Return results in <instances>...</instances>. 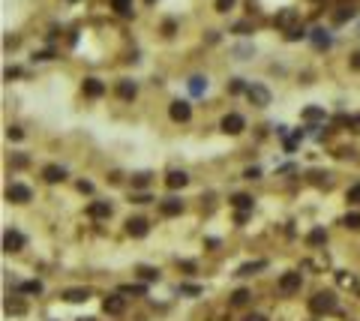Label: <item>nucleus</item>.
<instances>
[{"instance_id":"nucleus-1","label":"nucleus","mask_w":360,"mask_h":321,"mask_svg":"<svg viewBox=\"0 0 360 321\" xmlns=\"http://www.w3.org/2000/svg\"><path fill=\"white\" fill-rule=\"evenodd\" d=\"M309 306H312V312H333L336 309V297H333V291H318L309 300Z\"/></svg>"},{"instance_id":"nucleus-2","label":"nucleus","mask_w":360,"mask_h":321,"mask_svg":"<svg viewBox=\"0 0 360 321\" xmlns=\"http://www.w3.org/2000/svg\"><path fill=\"white\" fill-rule=\"evenodd\" d=\"M168 114H171V120H177V123H186L192 117V108H189V102H183V99H174L168 105Z\"/></svg>"},{"instance_id":"nucleus-3","label":"nucleus","mask_w":360,"mask_h":321,"mask_svg":"<svg viewBox=\"0 0 360 321\" xmlns=\"http://www.w3.org/2000/svg\"><path fill=\"white\" fill-rule=\"evenodd\" d=\"M243 126H246V120L240 117V114H234V111L222 117V132H225V135H240V132H243Z\"/></svg>"},{"instance_id":"nucleus-4","label":"nucleus","mask_w":360,"mask_h":321,"mask_svg":"<svg viewBox=\"0 0 360 321\" xmlns=\"http://www.w3.org/2000/svg\"><path fill=\"white\" fill-rule=\"evenodd\" d=\"M246 96L252 99V105H261V108H264V105H270V90H267V87H261V84H249L246 87Z\"/></svg>"},{"instance_id":"nucleus-5","label":"nucleus","mask_w":360,"mask_h":321,"mask_svg":"<svg viewBox=\"0 0 360 321\" xmlns=\"http://www.w3.org/2000/svg\"><path fill=\"white\" fill-rule=\"evenodd\" d=\"M21 246H24V234H21V231H15V228H9L6 234H3V249H6V252H18Z\"/></svg>"},{"instance_id":"nucleus-6","label":"nucleus","mask_w":360,"mask_h":321,"mask_svg":"<svg viewBox=\"0 0 360 321\" xmlns=\"http://www.w3.org/2000/svg\"><path fill=\"white\" fill-rule=\"evenodd\" d=\"M102 309H105L108 315H120V312L126 309V300L120 297V291H117V294H108L105 300H102Z\"/></svg>"},{"instance_id":"nucleus-7","label":"nucleus","mask_w":360,"mask_h":321,"mask_svg":"<svg viewBox=\"0 0 360 321\" xmlns=\"http://www.w3.org/2000/svg\"><path fill=\"white\" fill-rule=\"evenodd\" d=\"M6 198L15 201V204H27V201H30V189H27L24 183H12V186L6 189Z\"/></svg>"},{"instance_id":"nucleus-8","label":"nucleus","mask_w":360,"mask_h":321,"mask_svg":"<svg viewBox=\"0 0 360 321\" xmlns=\"http://www.w3.org/2000/svg\"><path fill=\"white\" fill-rule=\"evenodd\" d=\"M300 273H282V279H279V291L282 294H294V291H300Z\"/></svg>"},{"instance_id":"nucleus-9","label":"nucleus","mask_w":360,"mask_h":321,"mask_svg":"<svg viewBox=\"0 0 360 321\" xmlns=\"http://www.w3.org/2000/svg\"><path fill=\"white\" fill-rule=\"evenodd\" d=\"M297 18H300L297 9H282V12L276 15V27H282V30L288 33L291 27H297Z\"/></svg>"},{"instance_id":"nucleus-10","label":"nucleus","mask_w":360,"mask_h":321,"mask_svg":"<svg viewBox=\"0 0 360 321\" xmlns=\"http://www.w3.org/2000/svg\"><path fill=\"white\" fill-rule=\"evenodd\" d=\"M126 231L132 237H144L147 231H150V225H147V219H141V216H132V219H126Z\"/></svg>"},{"instance_id":"nucleus-11","label":"nucleus","mask_w":360,"mask_h":321,"mask_svg":"<svg viewBox=\"0 0 360 321\" xmlns=\"http://www.w3.org/2000/svg\"><path fill=\"white\" fill-rule=\"evenodd\" d=\"M84 96H90V99H96V96H102L105 93V84H102L99 78H84Z\"/></svg>"},{"instance_id":"nucleus-12","label":"nucleus","mask_w":360,"mask_h":321,"mask_svg":"<svg viewBox=\"0 0 360 321\" xmlns=\"http://www.w3.org/2000/svg\"><path fill=\"white\" fill-rule=\"evenodd\" d=\"M159 210H162V216H177V213H183V201L180 198H165L159 204Z\"/></svg>"},{"instance_id":"nucleus-13","label":"nucleus","mask_w":360,"mask_h":321,"mask_svg":"<svg viewBox=\"0 0 360 321\" xmlns=\"http://www.w3.org/2000/svg\"><path fill=\"white\" fill-rule=\"evenodd\" d=\"M42 177H45L48 183H60L63 177H66V168H60V165H45V168H42Z\"/></svg>"},{"instance_id":"nucleus-14","label":"nucleus","mask_w":360,"mask_h":321,"mask_svg":"<svg viewBox=\"0 0 360 321\" xmlns=\"http://www.w3.org/2000/svg\"><path fill=\"white\" fill-rule=\"evenodd\" d=\"M186 183H189V177H186L183 171H168V177H165V186L168 189H180Z\"/></svg>"},{"instance_id":"nucleus-15","label":"nucleus","mask_w":360,"mask_h":321,"mask_svg":"<svg viewBox=\"0 0 360 321\" xmlns=\"http://www.w3.org/2000/svg\"><path fill=\"white\" fill-rule=\"evenodd\" d=\"M90 216L93 219H108L111 216V204L108 201H93L90 204Z\"/></svg>"},{"instance_id":"nucleus-16","label":"nucleus","mask_w":360,"mask_h":321,"mask_svg":"<svg viewBox=\"0 0 360 321\" xmlns=\"http://www.w3.org/2000/svg\"><path fill=\"white\" fill-rule=\"evenodd\" d=\"M309 36H312L315 48H330V36H327V30H324V27H315V30H309Z\"/></svg>"},{"instance_id":"nucleus-17","label":"nucleus","mask_w":360,"mask_h":321,"mask_svg":"<svg viewBox=\"0 0 360 321\" xmlns=\"http://www.w3.org/2000/svg\"><path fill=\"white\" fill-rule=\"evenodd\" d=\"M231 207H234L237 213H249V210H252V198L240 192V195H234V198H231Z\"/></svg>"},{"instance_id":"nucleus-18","label":"nucleus","mask_w":360,"mask_h":321,"mask_svg":"<svg viewBox=\"0 0 360 321\" xmlns=\"http://www.w3.org/2000/svg\"><path fill=\"white\" fill-rule=\"evenodd\" d=\"M90 291L87 288H69V291H63V300H69V303H81V300H87Z\"/></svg>"},{"instance_id":"nucleus-19","label":"nucleus","mask_w":360,"mask_h":321,"mask_svg":"<svg viewBox=\"0 0 360 321\" xmlns=\"http://www.w3.org/2000/svg\"><path fill=\"white\" fill-rule=\"evenodd\" d=\"M189 90H192V96H201L204 90H207V78H204V75H192L189 78Z\"/></svg>"},{"instance_id":"nucleus-20","label":"nucleus","mask_w":360,"mask_h":321,"mask_svg":"<svg viewBox=\"0 0 360 321\" xmlns=\"http://www.w3.org/2000/svg\"><path fill=\"white\" fill-rule=\"evenodd\" d=\"M117 93L123 96V99H132L135 93H138V87H135V81H120L117 84Z\"/></svg>"},{"instance_id":"nucleus-21","label":"nucleus","mask_w":360,"mask_h":321,"mask_svg":"<svg viewBox=\"0 0 360 321\" xmlns=\"http://www.w3.org/2000/svg\"><path fill=\"white\" fill-rule=\"evenodd\" d=\"M111 9L117 15H129L132 12V0H111Z\"/></svg>"},{"instance_id":"nucleus-22","label":"nucleus","mask_w":360,"mask_h":321,"mask_svg":"<svg viewBox=\"0 0 360 321\" xmlns=\"http://www.w3.org/2000/svg\"><path fill=\"white\" fill-rule=\"evenodd\" d=\"M264 264H267V261H252V264H243V267H240V270H237V276H252L255 270H261Z\"/></svg>"},{"instance_id":"nucleus-23","label":"nucleus","mask_w":360,"mask_h":321,"mask_svg":"<svg viewBox=\"0 0 360 321\" xmlns=\"http://www.w3.org/2000/svg\"><path fill=\"white\" fill-rule=\"evenodd\" d=\"M306 240H309L312 246H318V243H324V240H327V234H324V228H312V231H309V237H306Z\"/></svg>"},{"instance_id":"nucleus-24","label":"nucleus","mask_w":360,"mask_h":321,"mask_svg":"<svg viewBox=\"0 0 360 321\" xmlns=\"http://www.w3.org/2000/svg\"><path fill=\"white\" fill-rule=\"evenodd\" d=\"M342 225L345 228H360V213H345V216H342Z\"/></svg>"},{"instance_id":"nucleus-25","label":"nucleus","mask_w":360,"mask_h":321,"mask_svg":"<svg viewBox=\"0 0 360 321\" xmlns=\"http://www.w3.org/2000/svg\"><path fill=\"white\" fill-rule=\"evenodd\" d=\"M351 15H354V9H351V6H339V12L333 15V18H336V24H342V21H348Z\"/></svg>"},{"instance_id":"nucleus-26","label":"nucleus","mask_w":360,"mask_h":321,"mask_svg":"<svg viewBox=\"0 0 360 321\" xmlns=\"http://www.w3.org/2000/svg\"><path fill=\"white\" fill-rule=\"evenodd\" d=\"M303 120H324V108H303Z\"/></svg>"},{"instance_id":"nucleus-27","label":"nucleus","mask_w":360,"mask_h":321,"mask_svg":"<svg viewBox=\"0 0 360 321\" xmlns=\"http://www.w3.org/2000/svg\"><path fill=\"white\" fill-rule=\"evenodd\" d=\"M246 300H249V291H246V288H240V291L231 294V303H234V306H243Z\"/></svg>"},{"instance_id":"nucleus-28","label":"nucleus","mask_w":360,"mask_h":321,"mask_svg":"<svg viewBox=\"0 0 360 321\" xmlns=\"http://www.w3.org/2000/svg\"><path fill=\"white\" fill-rule=\"evenodd\" d=\"M303 36H306V30H303L300 24H297V27H291V30L285 33V39H288V42H294V39H303Z\"/></svg>"},{"instance_id":"nucleus-29","label":"nucleus","mask_w":360,"mask_h":321,"mask_svg":"<svg viewBox=\"0 0 360 321\" xmlns=\"http://www.w3.org/2000/svg\"><path fill=\"white\" fill-rule=\"evenodd\" d=\"M144 285H120V294H144Z\"/></svg>"},{"instance_id":"nucleus-30","label":"nucleus","mask_w":360,"mask_h":321,"mask_svg":"<svg viewBox=\"0 0 360 321\" xmlns=\"http://www.w3.org/2000/svg\"><path fill=\"white\" fill-rule=\"evenodd\" d=\"M138 273H141V279H147V282L159 279V270H153V267H138Z\"/></svg>"},{"instance_id":"nucleus-31","label":"nucleus","mask_w":360,"mask_h":321,"mask_svg":"<svg viewBox=\"0 0 360 321\" xmlns=\"http://www.w3.org/2000/svg\"><path fill=\"white\" fill-rule=\"evenodd\" d=\"M21 291H27V294H39V291H42V282H36V279H33V282H24Z\"/></svg>"},{"instance_id":"nucleus-32","label":"nucleus","mask_w":360,"mask_h":321,"mask_svg":"<svg viewBox=\"0 0 360 321\" xmlns=\"http://www.w3.org/2000/svg\"><path fill=\"white\" fill-rule=\"evenodd\" d=\"M345 198H348L351 204H360V183H357V186H351V189L345 192Z\"/></svg>"},{"instance_id":"nucleus-33","label":"nucleus","mask_w":360,"mask_h":321,"mask_svg":"<svg viewBox=\"0 0 360 321\" xmlns=\"http://www.w3.org/2000/svg\"><path fill=\"white\" fill-rule=\"evenodd\" d=\"M147 183H150V174H147V171H141V174L132 177V186H147Z\"/></svg>"},{"instance_id":"nucleus-34","label":"nucleus","mask_w":360,"mask_h":321,"mask_svg":"<svg viewBox=\"0 0 360 321\" xmlns=\"http://www.w3.org/2000/svg\"><path fill=\"white\" fill-rule=\"evenodd\" d=\"M243 90H246V84L240 81V78H234V81L228 84V93H243Z\"/></svg>"},{"instance_id":"nucleus-35","label":"nucleus","mask_w":360,"mask_h":321,"mask_svg":"<svg viewBox=\"0 0 360 321\" xmlns=\"http://www.w3.org/2000/svg\"><path fill=\"white\" fill-rule=\"evenodd\" d=\"M6 309H9V312H15V315H21V312H24V303H18V300H9V303H6Z\"/></svg>"},{"instance_id":"nucleus-36","label":"nucleus","mask_w":360,"mask_h":321,"mask_svg":"<svg viewBox=\"0 0 360 321\" xmlns=\"http://www.w3.org/2000/svg\"><path fill=\"white\" fill-rule=\"evenodd\" d=\"M234 6V0H216V12H228Z\"/></svg>"},{"instance_id":"nucleus-37","label":"nucleus","mask_w":360,"mask_h":321,"mask_svg":"<svg viewBox=\"0 0 360 321\" xmlns=\"http://www.w3.org/2000/svg\"><path fill=\"white\" fill-rule=\"evenodd\" d=\"M6 135H9L12 141H18V138H24V132H21L18 126H9V129H6Z\"/></svg>"},{"instance_id":"nucleus-38","label":"nucleus","mask_w":360,"mask_h":321,"mask_svg":"<svg viewBox=\"0 0 360 321\" xmlns=\"http://www.w3.org/2000/svg\"><path fill=\"white\" fill-rule=\"evenodd\" d=\"M12 165H15V168H24V165H27V156H15Z\"/></svg>"},{"instance_id":"nucleus-39","label":"nucleus","mask_w":360,"mask_h":321,"mask_svg":"<svg viewBox=\"0 0 360 321\" xmlns=\"http://www.w3.org/2000/svg\"><path fill=\"white\" fill-rule=\"evenodd\" d=\"M51 57H54V54H51V51H39V54L33 57V60H51Z\"/></svg>"},{"instance_id":"nucleus-40","label":"nucleus","mask_w":360,"mask_h":321,"mask_svg":"<svg viewBox=\"0 0 360 321\" xmlns=\"http://www.w3.org/2000/svg\"><path fill=\"white\" fill-rule=\"evenodd\" d=\"M132 201H135V204H147V201H150V195H135Z\"/></svg>"},{"instance_id":"nucleus-41","label":"nucleus","mask_w":360,"mask_h":321,"mask_svg":"<svg viewBox=\"0 0 360 321\" xmlns=\"http://www.w3.org/2000/svg\"><path fill=\"white\" fill-rule=\"evenodd\" d=\"M180 291H183V294H198V288H195V285H183Z\"/></svg>"},{"instance_id":"nucleus-42","label":"nucleus","mask_w":360,"mask_h":321,"mask_svg":"<svg viewBox=\"0 0 360 321\" xmlns=\"http://www.w3.org/2000/svg\"><path fill=\"white\" fill-rule=\"evenodd\" d=\"M258 177V168H246V180H255Z\"/></svg>"},{"instance_id":"nucleus-43","label":"nucleus","mask_w":360,"mask_h":321,"mask_svg":"<svg viewBox=\"0 0 360 321\" xmlns=\"http://www.w3.org/2000/svg\"><path fill=\"white\" fill-rule=\"evenodd\" d=\"M243 321H267V318H264V315H246Z\"/></svg>"},{"instance_id":"nucleus-44","label":"nucleus","mask_w":360,"mask_h":321,"mask_svg":"<svg viewBox=\"0 0 360 321\" xmlns=\"http://www.w3.org/2000/svg\"><path fill=\"white\" fill-rule=\"evenodd\" d=\"M351 66H354V69H360V51H357V54L351 57Z\"/></svg>"},{"instance_id":"nucleus-45","label":"nucleus","mask_w":360,"mask_h":321,"mask_svg":"<svg viewBox=\"0 0 360 321\" xmlns=\"http://www.w3.org/2000/svg\"><path fill=\"white\" fill-rule=\"evenodd\" d=\"M78 321H96V318H78Z\"/></svg>"},{"instance_id":"nucleus-46","label":"nucleus","mask_w":360,"mask_h":321,"mask_svg":"<svg viewBox=\"0 0 360 321\" xmlns=\"http://www.w3.org/2000/svg\"><path fill=\"white\" fill-rule=\"evenodd\" d=\"M357 33H360V27H357Z\"/></svg>"}]
</instances>
